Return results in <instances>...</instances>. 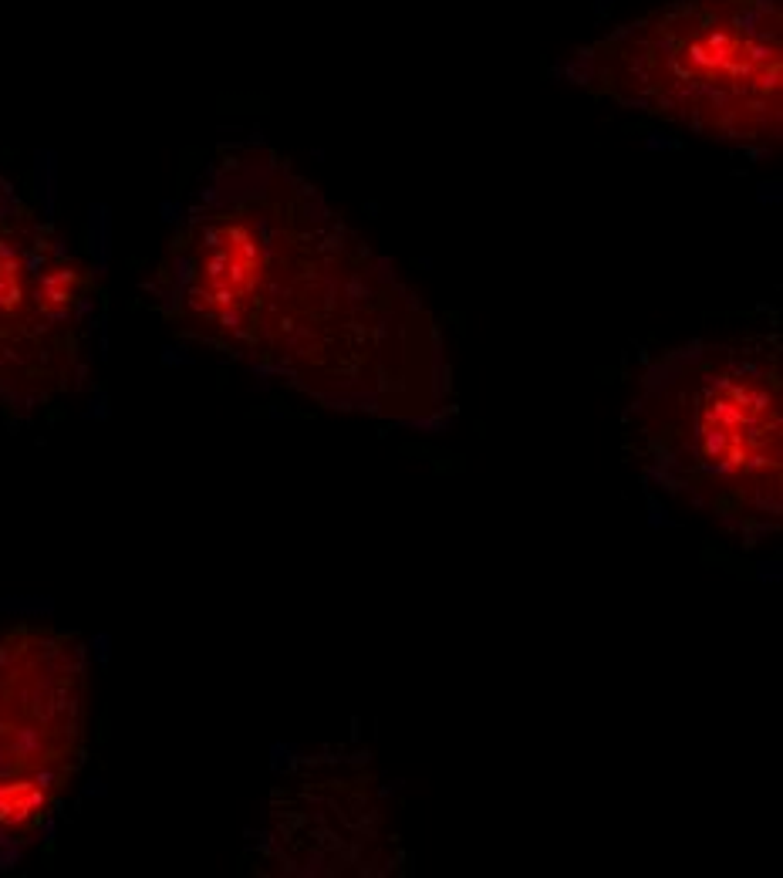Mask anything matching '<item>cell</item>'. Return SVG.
<instances>
[{
	"mask_svg": "<svg viewBox=\"0 0 783 878\" xmlns=\"http://www.w3.org/2000/svg\"><path fill=\"white\" fill-rule=\"evenodd\" d=\"M162 321L324 409L439 423L442 328L341 213L271 146H223L149 280Z\"/></svg>",
	"mask_w": 783,
	"mask_h": 878,
	"instance_id": "6da1fadb",
	"label": "cell"
},
{
	"mask_svg": "<svg viewBox=\"0 0 783 878\" xmlns=\"http://www.w3.org/2000/svg\"><path fill=\"white\" fill-rule=\"evenodd\" d=\"M635 456L666 493L760 544L783 520L777 328L692 338L655 359L628 405Z\"/></svg>",
	"mask_w": 783,
	"mask_h": 878,
	"instance_id": "7a4b0ae2",
	"label": "cell"
},
{
	"mask_svg": "<svg viewBox=\"0 0 783 878\" xmlns=\"http://www.w3.org/2000/svg\"><path fill=\"white\" fill-rule=\"evenodd\" d=\"M550 75L703 139L773 153L783 132L780 0H672L571 51Z\"/></svg>",
	"mask_w": 783,
	"mask_h": 878,
	"instance_id": "3957f363",
	"label": "cell"
},
{
	"mask_svg": "<svg viewBox=\"0 0 783 878\" xmlns=\"http://www.w3.org/2000/svg\"><path fill=\"white\" fill-rule=\"evenodd\" d=\"M98 308L91 267L0 172V412L27 419L78 392Z\"/></svg>",
	"mask_w": 783,
	"mask_h": 878,
	"instance_id": "277c9868",
	"label": "cell"
},
{
	"mask_svg": "<svg viewBox=\"0 0 783 878\" xmlns=\"http://www.w3.org/2000/svg\"><path fill=\"white\" fill-rule=\"evenodd\" d=\"M91 655L51 622L0 629V841L51 824L88 757Z\"/></svg>",
	"mask_w": 783,
	"mask_h": 878,
	"instance_id": "5b68a950",
	"label": "cell"
}]
</instances>
